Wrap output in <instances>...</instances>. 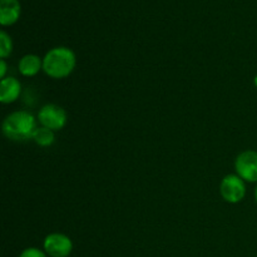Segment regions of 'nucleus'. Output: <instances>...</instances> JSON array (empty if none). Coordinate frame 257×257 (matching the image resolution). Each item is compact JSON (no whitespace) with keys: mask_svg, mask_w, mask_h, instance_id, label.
<instances>
[{"mask_svg":"<svg viewBox=\"0 0 257 257\" xmlns=\"http://www.w3.org/2000/svg\"><path fill=\"white\" fill-rule=\"evenodd\" d=\"M67 119L68 115L64 108L54 103H48L43 105L38 113V122L40 123V125L49 128L54 132L63 130L67 124Z\"/></svg>","mask_w":257,"mask_h":257,"instance_id":"obj_3","label":"nucleus"},{"mask_svg":"<svg viewBox=\"0 0 257 257\" xmlns=\"http://www.w3.org/2000/svg\"><path fill=\"white\" fill-rule=\"evenodd\" d=\"M13 52V40L7 32H0V58L5 59Z\"/></svg>","mask_w":257,"mask_h":257,"instance_id":"obj_11","label":"nucleus"},{"mask_svg":"<svg viewBox=\"0 0 257 257\" xmlns=\"http://www.w3.org/2000/svg\"><path fill=\"white\" fill-rule=\"evenodd\" d=\"M32 140L34 141L38 146H40V147H49V146H52L55 141L54 131L43 127V125H39V127H37V130L34 131V135H33Z\"/></svg>","mask_w":257,"mask_h":257,"instance_id":"obj_10","label":"nucleus"},{"mask_svg":"<svg viewBox=\"0 0 257 257\" xmlns=\"http://www.w3.org/2000/svg\"><path fill=\"white\" fill-rule=\"evenodd\" d=\"M22 7L19 0H0V24L9 27L20 18Z\"/></svg>","mask_w":257,"mask_h":257,"instance_id":"obj_7","label":"nucleus"},{"mask_svg":"<svg viewBox=\"0 0 257 257\" xmlns=\"http://www.w3.org/2000/svg\"><path fill=\"white\" fill-rule=\"evenodd\" d=\"M7 72H8L7 62H5V59H0V78H2V79L7 78L5 77V75H7Z\"/></svg>","mask_w":257,"mask_h":257,"instance_id":"obj_13","label":"nucleus"},{"mask_svg":"<svg viewBox=\"0 0 257 257\" xmlns=\"http://www.w3.org/2000/svg\"><path fill=\"white\" fill-rule=\"evenodd\" d=\"M253 84H255V87L257 88V75H255V78H253Z\"/></svg>","mask_w":257,"mask_h":257,"instance_id":"obj_14","label":"nucleus"},{"mask_svg":"<svg viewBox=\"0 0 257 257\" xmlns=\"http://www.w3.org/2000/svg\"><path fill=\"white\" fill-rule=\"evenodd\" d=\"M255 201H256V203H257V186H256V188H255Z\"/></svg>","mask_w":257,"mask_h":257,"instance_id":"obj_15","label":"nucleus"},{"mask_svg":"<svg viewBox=\"0 0 257 257\" xmlns=\"http://www.w3.org/2000/svg\"><path fill=\"white\" fill-rule=\"evenodd\" d=\"M22 93V84L14 77H7L0 82V102L3 104L14 103Z\"/></svg>","mask_w":257,"mask_h":257,"instance_id":"obj_8","label":"nucleus"},{"mask_svg":"<svg viewBox=\"0 0 257 257\" xmlns=\"http://www.w3.org/2000/svg\"><path fill=\"white\" fill-rule=\"evenodd\" d=\"M37 119L28 110H17L8 115L3 122V133L13 142H27L32 140L37 130Z\"/></svg>","mask_w":257,"mask_h":257,"instance_id":"obj_2","label":"nucleus"},{"mask_svg":"<svg viewBox=\"0 0 257 257\" xmlns=\"http://www.w3.org/2000/svg\"><path fill=\"white\" fill-rule=\"evenodd\" d=\"M43 248L50 257H68L73 251V242L64 233L54 232L44 238Z\"/></svg>","mask_w":257,"mask_h":257,"instance_id":"obj_6","label":"nucleus"},{"mask_svg":"<svg viewBox=\"0 0 257 257\" xmlns=\"http://www.w3.org/2000/svg\"><path fill=\"white\" fill-rule=\"evenodd\" d=\"M77 65L75 53L68 47H55L43 58V70L53 79H63L70 75Z\"/></svg>","mask_w":257,"mask_h":257,"instance_id":"obj_1","label":"nucleus"},{"mask_svg":"<svg viewBox=\"0 0 257 257\" xmlns=\"http://www.w3.org/2000/svg\"><path fill=\"white\" fill-rule=\"evenodd\" d=\"M236 175L240 176L245 182L257 183V152L248 150L243 151L235 161Z\"/></svg>","mask_w":257,"mask_h":257,"instance_id":"obj_5","label":"nucleus"},{"mask_svg":"<svg viewBox=\"0 0 257 257\" xmlns=\"http://www.w3.org/2000/svg\"><path fill=\"white\" fill-rule=\"evenodd\" d=\"M48 255L45 253V251L40 250L38 247H28L20 253L19 257H47Z\"/></svg>","mask_w":257,"mask_h":257,"instance_id":"obj_12","label":"nucleus"},{"mask_svg":"<svg viewBox=\"0 0 257 257\" xmlns=\"http://www.w3.org/2000/svg\"><path fill=\"white\" fill-rule=\"evenodd\" d=\"M221 197L228 203H240L246 196L245 181L237 175H227L222 178L220 185Z\"/></svg>","mask_w":257,"mask_h":257,"instance_id":"obj_4","label":"nucleus"},{"mask_svg":"<svg viewBox=\"0 0 257 257\" xmlns=\"http://www.w3.org/2000/svg\"><path fill=\"white\" fill-rule=\"evenodd\" d=\"M18 69L24 77H34L43 69V58L37 54H25L19 60Z\"/></svg>","mask_w":257,"mask_h":257,"instance_id":"obj_9","label":"nucleus"}]
</instances>
